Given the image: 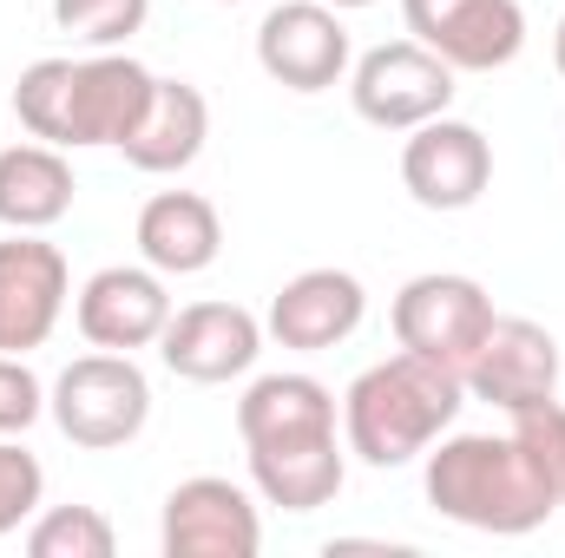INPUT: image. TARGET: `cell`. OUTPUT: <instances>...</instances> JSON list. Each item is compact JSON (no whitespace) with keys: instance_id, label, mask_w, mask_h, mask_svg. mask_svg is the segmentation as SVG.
<instances>
[{"instance_id":"cell-1","label":"cell","mask_w":565,"mask_h":558,"mask_svg":"<svg viewBox=\"0 0 565 558\" xmlns=\"http://www.w3.org/2000/svg\"><path fill=\"white\" fill-rule=\"evenodd\" d=\"M237 433L264 506L316 513L349 480V440H335V395L316 375H257L237 401Z\"/></svg>"},{"instance_id":"cell-2","label":"cell","mask_w":565,"mask_h":558,"mask_svg":"<svg viewBox=\"0 0 565 558\" xmlns=\"http://www.w3.org/2000/svg\"><path fill=\"white\" fill-rule=\"evenodd\" d=\"M151 79L132 53H93V60H33L13 79V119L20 132L60 151H99L126 144L139 126Z\"/></svg>"},{"instance_id":"cell-3","label":"cell","mask_w":565,"mask_h":558,"mask_svg":"<svg viewBox=\"0 0 565 558\" xmlns=\"http://www.w3.org/2000/svg\"><path fill=\"white\" fill-rule=\"evenodd\" d=\"M427 506L467 533H493V539H520L540 533L559 500L540 480V466L526 460V447L513 433H447L427 447Z\"/></svg>"},{"instance_id":"cell-4","label":"cell","mask_w":565,"mask_h":558,"mask_svg":"<svg viewBox=\"0 0 565 558\" xmlns=\"http://www.w3.org/2000/svg\"><path fill=\"white\" fill-rule=\"evenodd\" d=\"M467 408V382L440 362L422 355H388L375 368H362L342 395V440L355 460L369 466H408L454 427V415Z\"/></svg>"},{"instance_id":"cell-5","label":"cell","mask_w":565,"mask_h":558,"mask_svg":"<svg viewBox=\"0 0 565 558\" xmlns=\"http://www.w3.org/2000/svg\"><path fill=\"white\" fill-rule=\"evenodd\" d=\"M46 415L53 427L86 447V453H113V447H132L151 420V382L132 355L119 348H99V355H79L53 395H46Z\"/></svg>"},{"instance_id":"cell-6","label":"cell","mask_w":565,"mask_h":558,"mask_svg":"<svg viewBox=\"0 0 565 558\" xmlns=\"http://www.w3.org/2000/svg\"><path fill=\"white\" fill-rule=\"evenodd\" d=\"M388 322H395V342H402L408 355H422V362H440V368L467 375V362H473L480 335L493 329V296H487L473 277L427 270V277L402 282V296H395Z\"/></svg>"},{"instance_id":"cell-7","label":"cell","mask_w":565,"mask_h":558,"mask_svg":"<svg viewBox=\"0 0 565 558\" xmlns=\"http://www.w3.org/2000/svg\"><path fill=\"white\" fill-rule=\"evenodd\" d=\"M349 99L375 132H415L454 106V66L440 53H427L422 40H388L355 60Z\"/></svg>"},{"instance_id":"cell-8","label":"cell","mask_w":565,"mask_h":558,"mask_svg":"<svg viewBox=\"0 0 565 558\" xmlns=\"http://www.w3.org/2000/svg\"><path fill=\"white\" fill-rule=\"evenodd\" d=\"M402 20L454 73H500L526 46L520 0H402Z\"/></svg>"},{"instance_id":"cell-9","label":"cell","mask_w":565,"mask_h":558,"mask_svg":"<svg viewBox=\"0 0 565 558\" xmlns=\"http://www.w3.org/2000/svg\"><path fill=\"white\" fill-rule=\"evenodd\" d=\"M158 546H164V558H257V546H264L257 500L237 480H217V473L178 480L164 493Z\"/></svg>"},{"instance_id":"cell-10","label":"cell","mask_w":565,"mask_h":558,"mask_svg":"<svg viewBox=\"0 0 565 558\" xmlns=\"http://www.w3.org/2000/svg\"><path fill=\"white\" fill-rule=\"evenodd\" d=\"M460 382H467L473 401H487L500 415H520V408L559 395V342L533 315H493V329L480 335Z\"/></svg>"},{"instance_id":"cell-11","label":"cell","mask_w":565,"mask_h":558,"mask_svg":"<svg viewBox=\"0 0 565 558\" xmlns=\"http://www.w3.org/2000/svg\"><path fill=\"white\" fill-rule=\"evenodd\" d=\"M66 296H73V270L60 244H46L40 230H13L0 244V355L46 348V335L66 315Z\"/></svg>"},{"instance_id":"cell-12","label":"cell","mask_w":565,"mask_h":558,"mask_svg":"<svg viewBox=\"0 0 565 558\" xmlns=\"http://www.w3.org/2000/svg\"><path fill=\"white\" fill-rule=\"evenodd\" d=\"M257 355H264V322L244 302H191V309H171V322L158 335V362L178 382H198V388H217V382L250 375Z\"/></svg>"},{"instance_id":"cell-13","label":"cell","mask_w":565,"mask_h":558,"mask_svg":"<svg viewBox=\"0 0 565 558\" xmlns=\"http://www.w3.org/2000/svg\"><path fill=\"white\" fill-rule=\"evenodd\" d=\"M257 66L282 93H329L349 73V26L329 0H282L257 26Z\"/></svg>"},{"instance_id":"cell-14","label":"cell","mask_w":565,"mask_h":558,"mask_svg":"<svg viewBox=\"0 0 565 558\" xmlns=\"http://www.w3.org/2000/svg\"><path fill=\"white\" fill-rule=\"evenodd\" d=\"M402 184L422 211H473L493 184V144L467 119H427L402 144Z\"/></svg>"},{"instance_id":"cell-15","label":"cell","mask_w":565,"mask_h":558,"mask_svg":"<svg viewBox=\"0 0 565 558\" xmlns=\"http://www.w3.org/2000/svg\"><path fill=\"white\" fill-rule=\"evenodd\" d=\"M73 322L93 348H151L171 322V289L151 264H113V270H93L79 302H73Z\"/></svg>"},{"instance_id":"cell-16","label":"cell","mask_w":565,"mask_h":558,"mask_svg":"<svg viewBox=\"0 0 565 558\" xmlns=\"http://www.w3.org/2000/svg\"><path fill=\"white\" fill-rule=\"evenodd\" d=\"M362 315H369L362 277H349V270H302V277H289L270 296V322L264 329L296 355H322V348L349 342L362 329Z\"/></svg>"},{"instance_id":"cell-17","label":"cell","mask_w":565,"mask_h":558,"mask_svg":"<svg viewBox=\"0 0 565 558\" xmlns=\"http://www.w3.org/2000/svg\"><path fill=\"white\" fill-rule=\"evenodd\" d=\"M139 257L158 277H204L224 257V217L198 191H158L139 211Z\"/></svg>"},{"instance_id":"cell-18","label":"cell","mask_w":565,"mask_h":558,"mask_svg":"<svg viewBox=\"0 0 565 558\" xmlns=\"http://www.w3.org/2000/svg\"><path fill=\"white\" fill-rule=\"evenodd\" d=\"M211 139V106L191 79H151V99H145L132 139L119 144L132 171H151V178H171L184 164H198V151Z\"/></svg>"},{"instance_id":"cell-19","label":"cell","mask_w":565,"mask_h":558,"mask_svg":"<svg viewBox=\"0 0 565 558\" xmlns=\"http://www.w3.org/2000/svg\"><path fill=\"white\" fill-rule=\"evenodd\" d=\"M73 164L60 144H7L0 151V224L7 230H53L73 211Z\"/></svg>"},{"instance_id":"cell-20","label":"cell","mask_w":565,"mask_h":558,"mask_svg":"<svg viewBox=\"0 0 565 558\" xmlns=\"http://www.w3.org/2000/svg\"><path fill=\"white\" fill-rule=\"evenodd\" d=\"M26 552L33 558H113L119 533L99 506H46L26 526Z\"/></svg>"},{"instance_id":"cell-21","label":"cell","mask_w":565,"mask_h":558,"mask_svg":"<svg viewBox=\"0 0 565 558\" xmlns=\"http://www.w3.org/2000/svg\"><path fill=\"white\" fill-rule=\"evenodd\" d=\"M53 20H60V33L113 53L151 20V0H53Z\"/></svg>"},{"instance_id":"cell-22","label":"cell","mask_w":565,"mask_h":558,"mask_svg":"<svg viewBox=\"0 0 565 558\" xmlns=\"http://www.w3.org/2000/svg\"><path fill=\"white\" fill-rule=\"evenodd\" d=\"M513 427V440L526 447V460L540 466V480L553 486V500H559L565 513V401L553 395V401H533V408H520V415H507Z\"/></svg>"},{"instance_id":"cell-23","label":"cell","mask_w":565,"mask_h":558,"mask_svg":"<svg viewBox=\"0 0 565 558\" xmlns=\"http://www.w3.org/2000/svg\"><path fill=\"white\" fill-rule=\"evenodd\" d=\"M40 493H46L40 460H33L13 433H0V539H7V533H20V526L40 513Z\"/></svg>"},{"instance_id":"cell-24","label":"cell","mask_w":565,"mask_h":558,"mask_svg":"<svg viewBox=\"0 0 565 558\" xmlns=\"http://www.w3.org/2000/svg\"><path fill=\"white\" fill-rule=\"evenodd\" d=\"M46 415V388L26 368V355H0V433H26Z\"/></svg>"},{"instance_id":"cell-25","label":"cell","mask_w":565,"mask_h":558,"mask_svg":"<svg viewBox=\"0 0 565 558\" xmlns=\"http://www.w3.org/2000/svg\"><path fill=\"white\" fill-rule=\"evenodd\" d=\"M553 60H559V79H565V20H559V33H553Z\"/></svg>"},{"instance_id":"cell-26","label":"cell","mask_w":565,"mask_h":558,"mask_svg":"<svg viewBox=\"0 0 565 558\" xmlns=\"http://www.w3.org/2000/svg\"><path fill=\"white\" fill-rule=\"evenodd\" d=\"M335 13H355V7H375V0H329Z\"/></svg>"},{"instance_id":"cell-27","label":"cell","mask_w":565,"mask_h":558,"mask_svg":"<svg viewBox=\"0 0 565 558\" xmlns=\"http://www.w3.org/2000/svg\"><path fill=\"white\" fill-rule=\"evenodd\" d=\"M217 7H237V0H217Z\"/></svg>"}]
</instances>
